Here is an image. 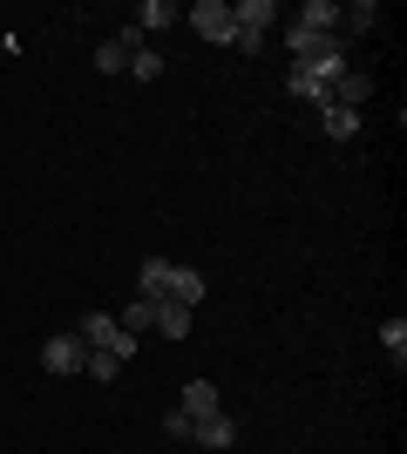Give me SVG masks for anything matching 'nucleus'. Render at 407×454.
Returning <instances> with one entry per match:
<instances>
[{"mask_svg":"<svg viewBox=\"0 0 407 454\" xmlns=\"http://www.w3.org/2000/svg\"><path fill=\"white\" fill-rule=\"evenodd\" d=\"M347 68V55L340 61H292V75H286V89L299 95V102H319L326 109V89H333V75Z\"/></svg>","mask_w":407,"mask_h":454,"instance_id":"1","label":"nucleus"},{"mask_svg":"<svg viewBox=\"0 0 407 454\" xmlns=\"http://www.w3.org/2000/svg\"><path fill=\"white\" fill-rule=\"evenodd\" d=\"M191 427H197V420H191V414H176V407L163 414V434H170V441H184V448H191Z\"/></svg>","mask_w":407,"mask_h":454,"instance_id":"21","label":"nucleus"},{"mask_svg":"<svg viewBox=\"0 0 407 454\" xmlns=\"http://www.w3.org/2000/svg\"><path fill=\"white\" fill-rule=\"evenodd\" d=\"M286 48L292 61H340V35H312V27H292Z\"/></svg>","mask_w":407,"mask_h":454,"instance_id":"5","label":"nucleus"},{"mask_svg":"<svg viewBox=\"0 0 407 454\" xmlns=\"http://www.w3.org/2000/svg\"><path fill=\"white\" fill-rule=\"evenodd\" d=\"M163 75H170V61H163L150 41H143V48L129 55V82H163Z\"/></svg>","mask_w":407,"mask_h":454,"instance_id":"12","label":"nucleus"},{"mask_svg":"<svg viewBox=\"0 0 407 454\" xmlns=\"http://www.w3.org/2000/svg\"><path fill=\"white\" fill-rule=\"evenodd\" d=\"M41 366H48V373H82V366H89V346H82V333H55V340L41 346Z\"/></svg>","mask_w":407,"mask_h":454,"instance_id":"4","label":"nucleus"},{"mask_svg":"<svg viewBox=\"0 0 407 454\" xmlns=\"http://www.w3.org/2000/svg\"><path fill=\"white\" fill-rule=\"evenodd\" d=\"M96 68H102V75H129V48H122V41H102V48H96Z\"/></svg>","mask_w":407,"mask_h":454,"instance_id":"18","label":"nucleus"},{"mask_svg":"<svg viewBox=\"0 0 407 454\" xmlns=\"http://www.w3.org/2000/svg\"><path fill=\"white\" fill-rule=\"evenodd\" d=\"M197 299H204V271H191V265H170V305H184V312H191Z\"/></svg>","mask_w":407,"mask_h":454,"instance_id":"10","label":"nucleus"},{"mask_svg":"<svg viewBox=\"0 0 407 454\" xmlns=\"http://www.w3.org/2000/svg\"><path fill=\"white\" fill-rule=\"evenodd\" d=\"M191 448H204V454H224V448H238V420H231V414L197 420V427H191Z\"/></svg>","mask_w":407,"mask_h":454,"instance_id":"6","label":"nucleus"},{"mask_svg":"<svg viewBox=\"0 0 407 454\" xmlns=\"http://www.w3.org/2000/svg\"><path fill=\"white\" fill-rule=\"evenodd\" d=\"M231 20H238V35L265 41V27L278 20V7H271V0H238V7H231Z\"/></svg>","mask_w":407,"mask_h":454,"instance_id":"8","label":"nucleus"},{"mask_svg":"<svg viewBox=\"0 0 407 454\" xmlns=\"http://www.w3.org/2000/svg\"><path fill=\"white\" fill-rule=\"evenodd\" d=\"M319 115H326V136H333V143H353V136H360V109H340V102H326Z\"/></svg>","mask_w":407,"mask_h":454,"instance_id":"14","label":"nucleus"},{"mask_svg":"<svg viewBox=\"0 0 407 454\" xmlns=\"http://www.w3.org/2000/svg\"><path fill=\"white\" fill-rule=\"evenodd\" d=\"M156 333H163V340H191V312L170 305V299H156Z\"/></svg>","mask_w":407,"mask_h":454,"instance_id":"13","label":"nucleus"},{"mask_svg":"<svg viewBox=\"0 0 407 454\" xmlns=\"http://www.w3.org/2000/svg\"><path fill=\"white\" fill-rule=\"evenodd\" d=\"M299 27H312V35H340V7H333V0H306V7H299Z\"/></svg>","mask_w":407,"mask_h":454,"instance_id":"11","label":"nucleus"},{"mask_svg":"<svg viewBox=\"0 0 407 454\" xmlns=\"http://www.w3.org/2000/svg\"><path fill=\"white\" fill-rule=\"evenodd\" d=\"M122 366H129V360H116V353H96V346H89V366H82V373H89V380H116Z\"/></svg>","mask_w":407,"mask_h":454,"instance_id":"19","label":"nucleus"},{"mask_svg":"<svg viewBox=\"0 0 407 454\" xmlns=\"http://www.w3.org/2000/svg\"><path fill=\"white\" fill-rule=\"evenodd\" d=\"M75 333H82V346H96V353H116V360H129V353H136V340L122 333L116 319H109V312H89Z\"/></svg>","mask_w":407,"mask_h":454,"instance_id":"2","label":"nucleus"},{"mask_svg":"<svg viewBox=\"0 0 407 454\" xmlns=\"http://www.w3.org/2000/svg\"><path fill=\"white\" fill-rule=\"evenodd\" d=\"M340 20H347L353 35H367L373 20H380V7H373V0H353V7H347V14H340Z\"/></svg>","mask_w":407,"mask_h":454,"instance_id":"20","label":"nucleus"},{"mask_svg":"<svg viewBox=\"0 0 407 454\" xmlns=\"http://www.w3.org/2000/svg\"><path fill=\"white\" fill-rule=\"evenodd\" d=\"M122 333H129V340H136V333H150V325H156V299H129V305H122Z\"/></svg>","mask_w":407,"mask_h":454,"instance_id":"15","label":"nucleus"},{"mask_svg":"<svg viewBox=\"0 0 407 454\" xmlns=\"http://www.w3.org/2000/svg\"><path fill=\"white\" fill-rule=\"evenodd\" d=\"M170 20H176L170 0H143V7H136V27H143V35H150V27H170Z\"/></svg>","mask_w":407,"mask_h":454,"instance_id":"17","label":"nucleus"},{"mask_svg":"<svg viewBox=\"0 0 407 454\" xmlns=\"http://www.w3.org/2000/svg\"><path fill=\"white\" fill-rule=\"evenodd\" d=\"M136 299H170V258H143V271H136Z\"/></svg>","mask_w":407,"mask_h":454,"instance_id":"9","label":"nucleus"},{"mask_svg":"<svg viewBox=\"0 0 407 454\" xmlns=\"http://www.w3.org/2000/svg\"><path fill=\"white\" fill-rule=\"evenodd\" d=\"M184 20H191L204 41H217V48H231V41H238V20H231V7H224V0H197Z\"/></svg>","mask_w":407,"mask_h":454,"instance_id":"3","label":"nucleus"},{"mask_svg":"<svg viewBox=\"0 0 407 454\" xmlns=\"http://www.w3.org/2000/svg\"><path fill=\"white\" fill-rule=\"evenodd\" d=\"M176 414H191V420H211V414H224V400H217V387H211V380H191V387L176 394Z\"/></svg>","mask_w":407,"mask_h":454,"instance_id":"7","label":"nucleus"},{"mask_svg":"<svg viewBox=\"0 0 407 454\" xmlns=\"http://www.w3.org/2000/svg\"><path fill=\"white\" fill-rule=\"evenodd\" d=\"M380 346H387L394 373H401V366H407V319H387V325H380Z\"/></svg>","mask_w":407,"mask_h":454,"instance_id":"16","label":"nucleus"}]
</instances>
